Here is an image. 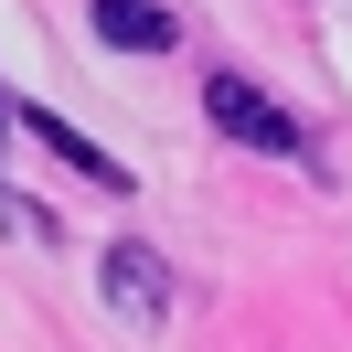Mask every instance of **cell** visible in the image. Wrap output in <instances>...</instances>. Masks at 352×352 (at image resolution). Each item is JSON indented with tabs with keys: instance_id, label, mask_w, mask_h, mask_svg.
<instances>
[{
	"instance_id": "6da1fadb",
	"label": "cell",
	"mask_w": 352,
	"mask_h": 352,
	"mask_svg": "<svg viewBox=\"0 0 352 352\" xmlns=\"http://www.w3.org/2000/svg\"><path fill=\"white\" fill-rule=\"evenodd\" d=\"M203 107H214V129H224V139H245V150H267V160H299V150H309V139H299V118H288V107H267L245 75H214V86H203Z\"/></svg>"
},
{
	"instance_id": "7a4b0ae2",
	"label": "cell",
	"mask_w": 352,
	"mask_h": 352,
	"mask_svg": "<svg viewBox=\"0 0 352 352\" xmlns=\"http://www.w3.org/2000/svg\"><path fill=\"white\" fill-rule=\"evenodd\" d=\"M96 43H118V54H171V11H160V0H96Z\"/></svg>"
},
{
	"instance_id": "3957f363",
	"label": "cell",
	"mask_w": 352,
	"mask_h": 352,
	"mask_svg": "<svg viewBox=\"0 0 352 352\" xmlns=\"http://www.w3.org/2000/svg\"><path fill=\"white\" fill-rule=\"evenodd\" d=\"M107 299H129L139 320L160 309V256H150V245H118V256H107Z\"/></svg>"
},
{
	"instance_id": "277c9868",
	"label": "cell",
	"mask_w": 352,
	"mask_h": 352,
	"mask_svg": "<svg viewBox=\"0 0 352 352\" xmlns=\"http://www.w3.org/2000/svg\"><path fill=\"white\" fill-rule=\"evenodd\" d=\"M32 139H43V150H54V160H75V171H86V182H118V160H107V150H96V139H75V129H65V118H43V107H32Z\"/></svg>"
}]
</instances>
